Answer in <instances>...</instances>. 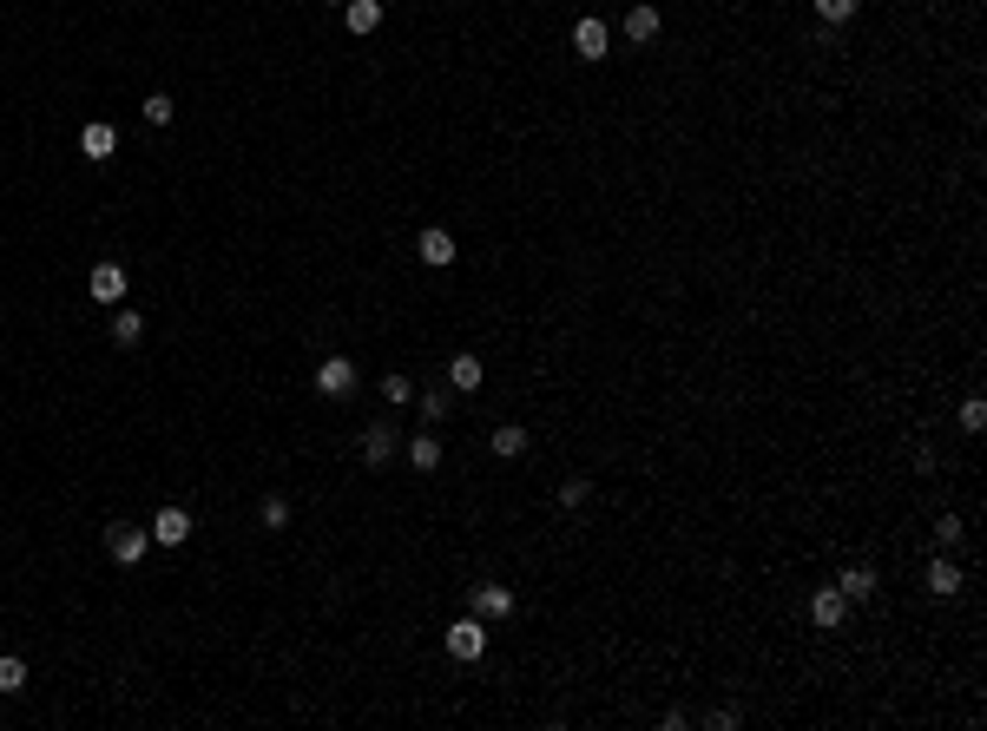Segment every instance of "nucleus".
Masks as SVG:
<instances>
[{
	"instance_id": "1",
	"label": "nucleus",
	"mask_w": 987,
	"mask_h": 731,
	"mask_svg": "<svg viewBox=\"0 0 987 731\" xmlns=\"http://www.w3.org/2000/svg\"><path fill=\"white\" fill-rule=\"evenodd\" d=\"M356 382H362V369L349 363V356H323V363H316V396L343 402V396H356Z\"/></svg>"
},
{
	"instance_id": "2",
	"label": "nucleus",
	"mask_w": 987,
	"mask_h": 731,
	"mask_svg": "<svg viewBox=\"0 0 987 731\" xmlns=\"http://www.w3.org/2000/svg\"><path fill=\"white\" fill-rule=\"evenodd\" d=\"M468 613L474 620H507V613H514V587H501V580H474L468 587Z\"/></svg>"
},
{
	"instance_id": "3",
	"label": "nucleus",
	"mask_w": 987,
	"mask_h": 731,
	"mask_svg": "<svg viewBox=\"0 0 987 731\" xmlns=\"http://www.w3.org/2000/svg\"><path fill=\"white\" fill-rule=\"evenodd\" d=\"M441 646L455 652V659H468V666H474V659L487 652V620H474V613H461V620L448 626V633H441Z\"/></svg>"
},
{
	"instance_id": "4",
	"label": "nucleus",
	"mask_w": 987,
	"mask_h": 731,
	"mask_svg": "<svg viewBox=\"0 0 987 731\" xmlns=\"http://www.w3.org/2000/svg\"><path fill=\"white\" fill-rule=\"evenodd\" d=\"M145 547H152V534H145V527H132V521H112V527H106V554L119 560V567H139Z\"/></svg>"
},
{
	"instance_id": "5",
	"label": "nucleus",
	"mask_w": 987,
	"mask_h": 731,
	"mask_svg": "<svg viewBox=\"0 0 987 731\" xmlns=\"http://www.w3.org/2000/svg\"><path fill=\"white\" fill-rule=\"evenodd\" d=\"M606 47H612V27H606L599 14H580V20H573V53H580L586 66L606 60Z\"/></svg>"
},
{
	"instance_id": "6",
	"label": "nucleus",
	"mask_w": 987,
	"mask_h": 731,
	"mask_svg": "<svg viewBox=\"0 0 987 731\" xmlns=\"http://www.w3.org/2000/svg\"><path fill=\"white\" fill-rule=\"evenodd\" d=\"M843 620H849V600H843V587H823V593L810 600V626H816V633H836Z\"/></svg>"
},
{
	"instance_id": "7",
	"label": "nucleus",
	"mask_w": 987,
	"mask_h": 731,
	"mask_svg": "<svg viewBox=\"0 0 987 731\" xmlns=\"http://www.w3.org/2000/svg\"><path fill=\"white\" fill-rule=\"evenodd\" d=\"M86 290H93V303H126V264H93V277H86Z\"/></svg>"
},
{
	"instance_id": "8",
	"label": "nucleus",
	"mask_w": 987,
	"mask_h": 731,
	"mask_svg": "<svg viewBox=\"0 0 987 731\" xmlns=\"http://www.w3.org/2000/svg\"><path fill=\"white\" fill-rule=\"evenodd\" d=\"M415 257H422L428 271H448V264H455V238H448L441 224H428L422 238H415Z\"/></svg>"
},
{
	"instance_id": "9",
	"label": "nucleus",
	"mask_w": 987,
	"mask_h": 731,
	"mask_svg": "<svg viewBox=\"0 0 987 731\" xmlns=\"http://www.w3.org/2000/svg\"><path fill=\"white\" fill-rule=\"evenodd\" d=\"M145 534H152L158 547H185V541H191V514H185V508H158V521L145 527Z\"/></svg>"
},
{
	"instance_id": "10",
	"label": "nucleus",
	"mask_w": 987,
	"mask_h": 731,
	"mask_svg": "<svg viewBox=\"0 0 987 731\" xmlns=\"http://www.w3.org/2000/svg\"><path fill=\"white\" fill-rule=\"evenodd\" d=\"M619 33H626L632 47L658 40V7H652V0H632V7H626V20H619Z\"/></svg>"
},
{
	"instance_id": "11",
	"label": "nucleus",
	"mask_w": 987,
	"mask_h": 731,
	"mask_svg": "<svg viewBox=\"0 0 987 731\" xmlns=\"http://www.w3.org/2000/svg\"><path fill=\"white\" fill-rule=\"evenodd\" d=\"M79 152H86V159H112V152H119V126H112V119H93V126L79 132Z\"/></svg>"
},
{
	"instance_id": "12",
	"label": "nucleus",
	"mask_w": 987,
	"mask_h": 731,
	"mask_svg": "<svg viewBox=\"0 0 987 731\" xmlns=\"http://www.w3.org/2000/svg\"><path fill=\"white\" fill-rule=\"evenodd\" d=\"M481 382H487V369H481V356H474V350H461L455 363H448V389H461V396H474Z\"/></svg>"
},
{
	"instance_id": "13",
	"label": "nucleus",
	"mask_w": 987,
	"mask_h": 731,
	"mask_svg": "<svg viewBox=\"0 0 987 731\" xmlns=\"http://www.w3.org/2000/svg\"><path fill=\"white\" fill-rule=\"evenodd\" d=\"M928 593H935V600H955V593H961V567L948 554L928 560Z\"/></svg>"
},
{
	"instance_id": "14",
	"label": "nucleus",
	"mask_w": 987,
	"mask_h": 731,
	"mask_svg": "<svg viewBox=\"0 0 987 731\" xmlns=\"http://www.w3.org/2000/svg\"><path fill=\"white\" fill-rule=\"evenodd\" d=\"M389 455H395V429H389V422H369V429H362V461L382 468Z\"/></svg>"
},
{
	"instance_id": "15",
	"label": "nucleus",
	"mask_w": 987,
	"mask_h": 731,
	"mask_svg": "<svg viewBox=\"0 0 987 731\" xmlns=\"http://www.w3.org/2000/svg\"><path fill=\"white\" fill-rule=\"evenodd\" d=\"M836 587H843V600H869V593L882 587V573H876V567H843V580H836Z\"/></svg>"
},
{
	"instance_id": "16",
	"label": "nucleus",
	"mask_w": 987,
	"mask_h": 731,
	"mask_svg": "<svg viewBox=\"0 0 987 731\" xmlns=\"http://www.w3.org/2000/svg\"><path fill=\"white\" fill-rule=\"evenodd\" d=\"M527 442H533V435H527V422H501V429H494V455H501V461L527 455Z\"/></svg>"
},
{
	"instance_id": "17",
	"label": "nucleus",
	"mask_w": 987,
	"mask_h": 731,
	"mask_svg": "<svg viewBox=\"0 0 987 731\" xmlns=\"http://www.w3.org/2000/svg\"><path fill=\"white\" fill-rule=\"evenodd\" d=\"M408 468H415V475H435L441 468V442L435 435H415V442H408Z\"/></svg>"
},
{
	"instance_id": "18",
	"label": "nucleus",
	"mask_w": 987,
	"mask_h": 731,
	"mask_svg": "<svg viewBox=\"0 0 987 731\" xmlns=\"http://www.w3.org/2000/svg\"><path fill=\"white\" fill-rule=\"evenodd\" d=\"M343 20H349V33H376L382 27V0H349Z\"/></svg>"
},
{
	"instance_id": "19",
	"label": "nucleus",
	"mask_w": 987,
	"mask_h": 731,
	"mask_svg": "<svg viewBox=\"0 0 987 731\" xmlns=\"http://www.w3.org/2000/svg\"><path fill=\"white\" fill-rule=\"evenodd\" d=\"M139 336H145V317H139V310H112V343H119V350H132Z\"/></svg>"
},
{
	"instance_id": "20",
	"label": "nucleus",
	"mask_w": 987,
	"mask_h": 731,
	"mask_svg": "<svg viewBox=\"0 0 987 731\" xmlns=\"http://www.w3.org/2000/svg\"><path fill=\"white\" fill-rule=\"evenodd\" d=\"M856 14H862V0H816V20H823V27H849Z\"/></svg>"
},
{
	"instance_id": "21",
	"label": "nucleus",
	"mask_w": 987,
	"mask_h": 731,
	"mask_svg": "<svg viewBox=\"0 0 987 731\" xmlns=\"http://www.w3.org/2000/svg\"><path fill=\"white\" fill-rule=\"evenodd\" d=\"M961 534H968V527H961V514H941V521H935V547H941V554H955Z\"/></svg>"
},
{
	"instance_id": "22",
	"label": "nucleus",
	"mask_w": 987,
	"mask_h": 731,
	"mask_svg": "<svg viewBox=\"0 0 987 731\" xmlns=\"http://www.w3.org/2000/svg\"><path fill=\"white\" fill-rule=\"evenodd\" d=\"M257 521H264L270 534H277V527H290V501H283V494H264V508H257Z\"/></svg>"
},
{
	"instance_id": "23",
	"label": "nucleus",
	"mask_w": 987,
	"mask_h": 731,
	"mask_svg": "<svg viewBox=\"0 0 987 731\" xmlns=\"http://www.w3.org/2000/svg\"><path fill=\"white\" fill-rule=\"evenodd\" d=\"M0 692H7V699H14V692H27V666H20L14 652L0 659Z\"/></svg>"
},
{
	"instance_id": "24",
	"label": "nucleus",
	"mask_w": 987,
	"mask_h": 731,
	"mask_svg": "<svg viewBox=\"0 0 987 731\" xmlns=\"http://www.w3.org/2000/svg\"><path fill=\"white\" fill-rule=\"evenodd\" d=\"M382 396H389V402H415V376L389 369V376H382Z\"/></svg>"
},
{
	"instance_id": "25",
	"label": "nucleus",
	"mask_w": 987,
	"mask_h": 731,
	"mask_svg": "<svg viewBox=\"0 0 987 731\" xmlns=\"http://www.w3.org/2000/svg\"><path fill=\"white\" fill-rule=\"evenodd\" d=\"M981 429H987V402L968 396V402H961V435H981Z\"/></svg>"
},
{
	"instance_id": "26",
	"label": "nucleus",
	"mask_w": 987,
	"mask_h": 731,
	"mask_svg": "<svg viewBox=\"0 0 987 731\" xmlns=\"http://www.w3.org/2000/svg\"><path fill=\"white\" fill-rule=\"evenodd\" d=\"M139 112H145V126H172V112H178V106H172L165 93H152V99H145Z\"/></svg>"
},
{
	"instance_id": "27",
	"label": "nucleus",
	"mask_w": 987,
	"mask_h": 731,
	"mask_svg": "<svg viewBox=\"0 0 987 731\" xmlns=\"http://www.w3.org/2000/svg\"><path fill=\"white\" fill-rule=\"evenodd\" d=\"M586 494H593V481H586V475H566L560 481V508H580Z\"/></svg>"
},
{
	"instance_id": "28",
	"label": "nucleus",
	"mask_w": 987,
	"mask_h": 731,
	"mask_svg": "<svg viewBox=\"0 0 987 731\" xmlns=\"http://www.w3.org/2000/svg\"><path fill=\"white\" fill-rule=\"evenodd\" d=\"M422 415L428 422H448V389H422Z\"/></svg>"
},
{
	"instance_id": "29",
	"label": "nucleus",
	"mask_w": 987,
	"mask_h": 731,
	"mask_svg": "<svg viewBox=\"0 0 987 731\" xmlns=\"http://www.w3.org/2000/svg\"><path fill=\"white\" fill-rule=\"evenodd\" d=\"M323 7H349V0H323Z\"/></svg>"
}]
</instances>
